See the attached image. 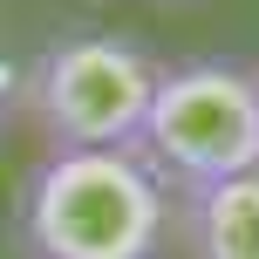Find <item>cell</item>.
I'll return each mask as SVG.
<instances>
[{"instance_id":"obj_3","label":"cell","mask_w":259,"mask_h":259,"mask_svg":"<svg viewBox=\"0 0 259 259\" xmlns=\"http://www.w3.org/2000/svg\"><path fill=\"white\" fill-rule=\"evenodd\" d=\"M164 68L123 34H62L27 68L21 116L48 137V150H89V143H137L143 109Z\"/></svg>"},{"instance_id":"obj_5","label":"cell","mask_w":259,"mask_h":259,"mask_svg":"<svg viewBox=\"0 0 259 259\" xmlns=\"http://www.w3.org/2000/svg\"><path fill=\"white\" fill-rule=\"evenodd\" d=\"M21 103H27V68L14 62V55H0V123L21 116Z\"/></svg>"},{"instance_id":"obj_6","label":"cell","mask_w":259,"mask_h":259,"mask_svg":"<svg viewBox=\"0 0 259 259\" xmlns=\"http://www.w3.org/2000/svg\"><path fill=\"white\" fill-rule=\"evenodd\" d=\"M150 7H198V0H150Z\"/></svg>"},{"instance_id":"obj_4","label":"cell","mask_w":259,"mask_h":259,"mask_svg":"<svg viewBox=\"0 0 259 259\" xmlns=\"http://www.w3.org/2000/svg\"><path fill=\"white\" fill-rule=\"evenodd\" d=\"M178 225L191 259H259V170L178 191Z\"/></svg>"},{"instance_id":"obj_1","label":"cell","mask_w":259,"mask_h":259,"mask_svg":"<svg viewBox=\"0 0 259 259\" xmlns=\"http://www.w3.org/2000/svg\"><path fill=\"white\" fill-rule=\"evenodd\" d=\"M170 225V184L137 143L48 150L21 191L27 259H157Z\"/></svg>"},{"instance_id":"obj_2","label":"cell","mask_w":259,"mask_h":259,"mask_svg":"<svg viewBox=\"0 0 259 259\" xmlns=\"http://www.w3.org/2000/svg\"><path fill=\"white\" fill-rule=\"evenodd\" d=\"M137 157L170 191L232 178V170H259V75L232 62L164 68L137 130Z\"/></svg>"}]
</instances>
